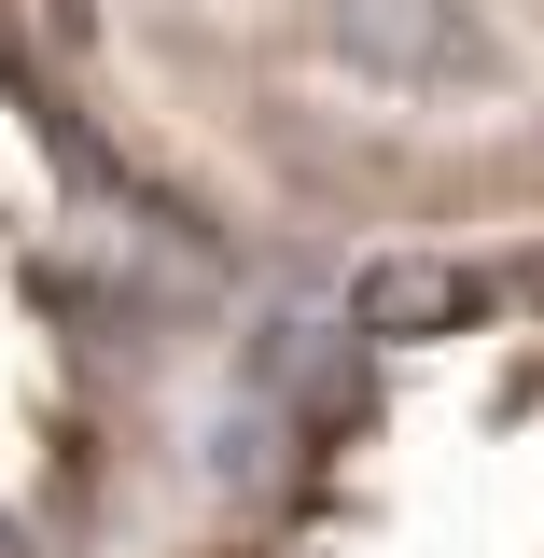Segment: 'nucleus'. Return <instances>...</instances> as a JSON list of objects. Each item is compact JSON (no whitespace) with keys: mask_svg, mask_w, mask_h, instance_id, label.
Instances as JSON below:
<instances>
[{"mask_svg":"<svg viewBox=\"0 0 544 558\" xmlns=\"http://www.w3.org/2000/svg\"><path fill=\"white\" fill-rule=\"evenodd\" d=\"M461 307H475V279H461V266H433V252H391V266L363 279V307H349V322H363V336H447Z\"/></svg>","mask_w":544,"mask_h":558,"instance_id":"1","label":"nucleus"}]
</instances>
